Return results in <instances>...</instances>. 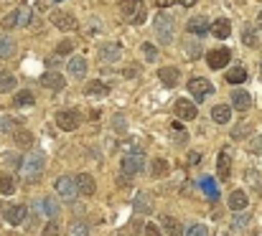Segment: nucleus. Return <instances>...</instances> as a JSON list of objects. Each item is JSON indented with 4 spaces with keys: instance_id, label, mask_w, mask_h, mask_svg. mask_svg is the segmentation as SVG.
Masks as SVG:
<instances>
[{
    "instance_id": "f257e3e1",
    "label": "nucleus",
    "mask_w": 262,
    "mask_h": 236,
    "mask_svg": "<svg viewBox=\"0 0 262 236\" xmlns=\"http://www.w3.org/2000/svg\"><path fill=\"white\" fill-rule=\"evenodd\" d=\"M120 10H122V18L133 26H140L148 18V5L143 0H120Z\"/></svg>"
},
{
    "instance_id": "f03ea898",
    "label": "nucleus",
    "mask_w": 262,
    "mask_h": 236,
    "mask_svg": "<svg viewBox=\"0 0 262 236\" xmlns=\"http://www.w3.org/2000/svg\"><path fill=\"white\" fill-rule=\"evenodd\" d=\"M20 170H23V175H26L31 183H36V180L43 175V170H46V155H43V153H31V155H26V160L20 162Z\"/></svg>"
},
{
    "instance_id": "7ed1b4c3",
    "label": "nucleus",
    "mask_w": 262,
    "mask_h": 236,
    "mask_svg": "<svg viewBox=\"0 0 262 236\" xmlns=\"http://www.w3.org/2000/svg\"><path fill=\"white\" fill-rule=\"evenodd\" d=\"M120 168H122V175L133 178V175H138V173L145 170V155L140 150H133V153H127V155L120 160Z\"/></svg>"
},
{
    "instance_id": "20e7f679",
    "label": "nucleus",
    "mask_w": 262,
    "mask_h": 236,
    "mask_svg": "<svg viewBox=\"0 0 262 236\" xmlns=\"http://www.w3.org/2000/svg\"><path fill=\"white\" fill-rule=\"evenodd\" d=\"M156 36H158V41H161L163 46H168V43L173 41V18H171L166 10H161V13L156 15Z\"/></svg>"
},
{
    "instance_id": "39448f33",
    "label": "nucleus",
    "mask_w": 262,
    "mask_h": 236,
    "mask_svg": "<svg viewBox=\"0 0 262 236\" xmlns=\"http://www.w3.org/2000/svg\"><path fill=\"white\" fill-rule=\"evenodd\" d=\"M188 94L193 97V102H204L214 94V84L204 77H193L188 79Z\"/></svg>"
},
{
    "instance_id": "423d86ee",
    "label": "nucleus",
    "mask_w": 262,
    "mask_h": 236,
    "mask_svg": "<svg viewBox=\"0 0 262 236\" xmlns=\"http://www.w3.org/2000/svg\"><path fill=\"white\" fill-rule=\"evenodd\" d=\"M56 125H59V130H64V132H74V130L82 125V114H79L77 109H59V112H56Z\"/></svg>"
},
{
    "instance_id": "0eeeda50",
    "label": "nucleus",
    "mask_w": 262,
    "mask_h": 236,
    "mask_svg": "<svg viewBox=\"0 0 262 236\" xmlns=\"http://www.w3.org/2000/svg\"><path fill=\"white\" fill-rule=\"evenodd\" d=\"M56 193L64 198V201H77V196H79V185H77V178H69V175H61L59 180H56Z\"/></svg>"
},
{
    "instance_id": "6e6552de",
    "label": "nucleus",
    "mask_w": 262,
    "mask_h": 236,
    "mask_svg": "<svg viewBox=\"0 0 262 236\" xmlns=\"http://www.w3.org/2000/svg\"><path fill=\"white\" fill-rule=\"evenodd\" d=\"M51 23L59 28V31H77L79 28V20L72 15V13H67V10H51Z\"/></svg>"
},
{
    "instance_id": "1a4fd4ad",
    "label": "nucleus",
    "mask_w": 262,
    "mask_h": 236,
    "mask_svg": "<svg viewBox=\"0 0 262 236\" xmlns=\"http://www.w3.org/2000/svg\"><path fill=\"white\" fill-rule=\"evenodd\" d=\"M176 117H178L181 122H191V120L199 117V109H196L193 102H188L186 97H181V99L176 102Z\"/></svg>"
},
{
    "instance_id": "9d476101",
    "label": "nucleus",
    "mask_w": 262,
    "mask_h": 236,
    "mask_svg": "<svg viewBox=\"0 0 262 236\" xmlns=\"http://www.w3.org/2000/svg\"><path fill=\"white\" fill-rule=\"evenodd\" d=\"M186 31H188L191 36H206V33L211 31L209 18H206V15H193V18L186 23Z\"/></svg>"
},
{
    "instance_id": "9b49d317",
    "label": "nucleus",
    "mask_w": 262,
    "mask_h": 236,
    "mask_svg": "<svg viewBox=\"0 0 262 236\" xmlns=\"http://www.w3.org/2000/svg\"><path fill=\"white\" fill-rule=\"evenodd\" d=\"M229 59H232V51H229V49H214V51H209V56H206V61H209L211 69H224V66L229 64Z\"/></svg>"
},
{
    "instance_id": "f8f14e48",
    "label": "nucleus",
    "mask_w": 262,
    "mask_h": 236,
    "mask_svg": "<svg viewBox=\"0 0 262 236\" xmlns=\"http://www.w3.org/2000/svg\"><path fill=\"white\" fill-rule=\"evenodd\" d=\"M216 175H219V180H229V175H232V155H229V150H222L219 157H216Z\"/></svg>"
},
{
    "instance_id": "ddd939ff",
    "label": "nucleus",
    "mask_w": 262,
    "mask_h": 236,
    "mask_svg": "<svg viewBox=\"0 0 262 236\" xmlns=\"http://www.w3.org/2000/svg\"><path fill=\"white\" fill-rule=\"evenodd\" d=\"M120 56H122V46L120 43H104L99 49V59L104 64H115V61H120Z\"/></svg>"
},
{
    "instance_id": "4468645a",
    "label": "nucleus",
    "mask_w": 262,
    "mask_h": 236,
    "mask_svg": "<svg viewBox=\"0 0 262 236\" xmlns=\"http://www.w3.org/2000/svg\"><path fill=\"white\" fill-rule=\"evenodd\" d=\"M41 84H43L46 89H51V91H61V89L67 86V77H61L59 72H46V74L41 77Z\"/></svg>"
},
{
    "instance_id": "2eb2a0df",
    "label": "nucleus",
    "mask_w": 262,
    "mask_h": 236,
    "mask_svg": "<svg viewBox=\"0 0 262 236\" xmlns=\"http://www.w3.org/2000/svg\"><path fill=\"white\" fill-rule=\"evenodd\" d=\"M38 203H41V211H43V216H46V219H59V216H61V206H59V201H56V198L43 196Z\"/></svg>"
},
{
    "instance_id": "dca6fc26",
    "label": "nucleus",
    "mask_w": 262,
    "mask_h": 236,
    "mask_svg": "<svg viewBox=\"0 0 262 236\" xmlns=\"http://www.w3.org/2000/svg\"><path fill=\"white\" fill-rule=\"evenodd\" d=\"M26 216H28V208H26V206H8V208H5V221H8L10 226H20Z\"/></svg>"
},
{
    "instance_id": "f3484780",
    "label": "nucleus",
    "mask_w": 262,
    "mask_h": 236,
    "mask_svg": "<svg viewBox=\"0 0 262 236\" xmlns=\"http://www.w3.org/2000/svg\"><path fill=\"white\" fill-rule=\"evenodd\" d=\"M232 107L239 109V112H247V109L252 107V97H250V91H245V89L232 91Z\"/></svg>"
},
{
    "instance_id": "a211bd4d",
    "label": "nucleus",
    "mask_w": 262,
    "mask_h": 236,
    "mask_svg": "<svg viewBox=\"0 0 262 236\" xmlns=\"http://www.w3.org/2000/svg\"><path fill=\"white\" fill-rule=\"evenodd\" d=\"M178 77H181V72H178L176 66H163V69H158V79H161V84H163V86H168V89H173L176 84H178Z\"/></svg>"
},
{
    "instance_id": "6ab92c4d",
    "label": "nucleus",
    "mask_w": 262,
    "mask_h": 236,
    "mask_svg": "<svg viewBox=\"0 0 262 236\" xmlns=\"http://www.w3.org/2000/svg\"><path fill=\"white\" fill-rule=\"evenodd\" d=\"M133 208H135V214H153V198H150V193H138L135 201H133Z\"/></svg>"
},
{
    "instance_id": "aec40b11",
    "label": "nucleus",
    "mask_w": 262,
    "mask_h": 236,
    "mask_svg": "<svg viewBox=\"0 0 262 236\" xmlns=\"http://www.w3.org/2000/svg\"><path fill=\"white\" fill-rule=\"evenodd\" d=\"M77 185H79V193L82 196H94V191H97V183H94V178L89 175V173H79L77 175Z\"/></svg>"
},
{
    "instance_id": "412c9836",
    "label": "nucleus",
    "mask_w": 262,
    "mask_h": 236,
    "mask_svg": "<svg viewBox=\"0 0 262 236\" xmlns=\"http://www.w3.org/2000/svg\"><path fill=\"white\" fill-rule=\"evenodd\" d=\"M67 72H69V77H87V59H82V56H74L69 64H67Z\"/></svg>"
},
{
    "instance_id": "4be33fe9",
    "label": "nucleus",
    "mask_w": 262,
    "mask_h": 236,
    "mask_svg": "<svg viewBox=\"0 0 262 236\" xmlns=\"http://www.w3.org/2000/svg\"><path fill=\"white\" fill-rule=\"evenodd\" d=\"M229 33H232V23L227 18H216L211 23V36L214 38H229Z\"/></svg>"
},
{
    "instance_id": "5701e85b",
    "label": "nucleus",
    "mask_w": 262,
    "mask_h": 236,
    "mask_svg": "<svg viewBox=\"0 0 262 236\" xmlns=\"http://www.w3.org/2000/svg\"><path fill=\"white\" fill-rule=\"evenodd\" d=\"M247 206H250L247 193H245V191H232V196H229V208H232V211H245Z\"/></svg>"
},
{
    "instance_id": "b1692460",
    "label": "nucleus",
    "mask_w": 262,
    "mask_h": 236,
    "mask_svg": "<svg viewBox=\"0 0 262 236\" xmlns=\"http://www.w3.org/2000/svg\"><path fill=\"white\" fill-rule=\"evenodd\" d=\"M229 117H232L229 104H216V107L211 109V120H214L216 125H227V122H229Z\"/></svg>"
},
{
    "instance_id": "393cba45",
    "label": "nucleus",
    "mask_w": 262,
    "mask_h": 236,
    "mask_svg": "<svg viewBox=\"0 0 262 236\" xmlns=\"http://www.w3.org/2000/svg\"><path fill=\"white\" fill-rule=\"evenodd\" d=\"M18 130H20V120L8 117V114H3V117H0V132H5V135H15Z\"/></svg>"
},
{
    "instance_id": "a878e982",
    "label": "nucleus",
    "mask_w": 262,
    "mask_h": 236,
    "mask_svg": "<svg viewBox=\"0 0 262 236\" xmlns=\"http://www.w3.org/2000/svg\"><path fill=\"white\" fill-rule=\"evenodd\" d=\"M163 221V234H171V236H181V234H186V229L176 221L173 216H163L161 219Z\"/></svg>"
},
{
    "instance_id": "bb28decb",
    "label": "nucleus",
    "mask_w": 262,
    "mask_h": 236,
    "mask_svg": "<svg viewBox=\"0 0 262 236\" xmlns=\"http://www.w3.org/2000/svg\"><path fill=\"white\" fill-rule=\"evenodd\" d=\"M107 91H110V86L107 84H102V81H87V86H84V94L87 97H107Z\"/></svg>"
},
{
    "instance_id": "cd10ccee",
    "label": "nucleus",
    "mask_w": 262,
    "mask_h": 236,
    "mask_svg": "<svg viewBox=\"0 0 262 236\" xmlns=\"http://www.w3.org/2000/svg\"><path fill=\"white\" fill-rule=\"evenodd\" d=\"M13 56H15V43H13V38L0 36V59L8 61V59H13Z\"/></svg>"
},
{
    "instance_id": "c85d7f7f",
    "label": "nucleus",
    "mask_w": 262,
    "mask_h": 236,
    "mask_svg": "<svg viewBox=\"0 0 262 236\" xmlns=\"http://www.w3.org/2000/svg\"><path fill=\"white\" fill-rule=\"evenodd\" d=\"M252 132H255V125H252V122H239V125L232 130V137H234V140H247Z\"/></svg>"
},
{
    "instance_id": "c756f323",
    "label": "nucleus",
    "mask_w": 262,
    "mask_h": 236,
    "mask_svg": "<svg viewBox=\"0 0 262 236\" xmlns=\"http://www.w3.org/2000/svg\"><path fill=\"white\" fill-rule=\"evenodd\" d=\"M199 185H201V191H204V193H206V196H209L211 201H216V198H219V188H216V183H214V178H209V175H204Z\"/></svg>"
},
{
    "instance_id": "7c9ffc66",
    "label": "nucleus",
    "mask_w": 262,
    "mask_h": 236,
    "mask_svg": "<svg viewBox=\"0 0 262 236\" xmlns=\"http://www.w3.org/2000/svg\"><path fill=\"white\" fill-rule=\"evenodd\" d=\"M247 77H250V74H247V69H242V66H234V69H229V72H227V81H229V84H245V81H247Z\"/></svg>"
},
{
    "instance_id": "2f4dec72",
    "label": "nucleus",
    "mask_w": 262,
    "mask_h": 236,
    "mask_svg": "<svg viewBox=\"0 0 262 236\" xmlns=\"http://www.w3.org/2000/svg\"><path fill=\"white\" fill-rule=\"evenodd\" d=\"M150 175H153V178H166V175H168V162H166L163 157H156V160L150 162Z\"/></svg>"
},
{
    "instance_id": "473e14b6",
    "label": "nucleus",
    "mask_w": 262,
    "mask_h": 236,
    "mask_svg": "<svg viewBox=\"0 0 262 236\" xmlns=\"http://www.w3.org/2000/svg\"><path fill=\"white\" fill-rule=\"evenodd\" d=\"M15 145L23 148V150H26V148H33V135H31L28 130H18V132H15Z\"/></svg>"
},
{
    "instance_id": "72a5a7b5",
    "label": "nucleus",
    "mask_w": 262,
    "mask_h": 236,
    "mask_svg": "<svg viewBox=\"0 0 262 236\" xmlns=\"http://www.w3.org/2000/svg\"><path fill=\"white\" fill-rule=\"evenodd\" d=\"M13 191H15L13 175H10V173H3V175H0V193H3V196H10Z\"/></svg>"
},
{
    "instance_id": "f704fd0d",
    "label": "nucleus",
    "mask_w": 262,
    "mask_h": 236,
    "mask_svg": "<svg viewBox=\"0 0 262 236\" xmlns=\"http://www.w3.org/2000/svg\"><path fill=\"white\" fill-rule=\"evenodd\" d=\"M13 89H15V77L10 72H0V94L13 91Z\"/></svg>"
},
{
    "instance_id": "c9c22d12",
    "label": "nucleus",
    "mask_w": 262,
    "mask_h": 236,
    "mask_svg": "<svg viewBox=\"0 0 262 236\" xmlns=\"http://www.w3.org/2000/svg\"><path fill=\"white\" fill-rule=\"evenodd\" d=\"M18 26H20V13H18V8H15L13 13H8V15L3 18V28L10 31V28H18Z\"/></svg>"
},
{
    "instance_id": "e433bc0d",
    "label": "nucleus",
    "mask_w": 262,
    "mask_h": 236,
    "mask_svg": "<svg viewBox=\"0 0 262 236\" xmlns=\"http://www.w3.org/2000/svg\"><path fill=\"white\" fill-rule=\"evenodd\" d=\"M242 41H245V46H257L260 41H257V31L252 28V26H245V31H242Z\"/></svg>"
},
{
    "instance_id": "4c0bfd02",
    "label": "nucleus",
    "mask_w": 262,
    "mask_h": 236,
    "mask_svg": "<svg viewBox=\"0 0 262 236\" xmlns=\"http://www.w3.org/2000/svg\"><path fill=\"white\" fill-rule=\"evenodd\" d=\"M33 102H36V99H33V94H31L28 89H23V91L15 94V104H18V107H31Z\"/></svg>"
},
{
    "instance_id": "58836bf2",
    "label": "nucleus",
    "mask_w": 262,
    "mask_h": 236,
    "mask_svg": "<svg viewBox=\"0 0 262 236\" xmlns=\"http://www.w3.org/2000/svg\"><path fill=\"white\" fill-rule=\"evenodd\" d=\"M183 49H186V59H199L201 56V46L196 41H186Z\"/></svg>"
},
{
    "instance_id": "ea45409f",
    "label": "nucleus",
    "mask_w": 262,
    "mask_h": 236,
    "mask_svg": "<svg viewBox=\"0 0 262 236\" xmlns=\"http://www.w3.org/2000/svg\"><path fill=\"white\" fill-rule=\"evenodd\" d=\"M247 226H250V216H247V214L232 216V229H247Z\"/></svg>"
},
{
    "instance_id": "a19ab883",
    "label": "nucleus",
    "mask_w": 262,
    "mask_h": 236,
    "mask_svg": "<svg viewBox=\"0 0 262 236\" xmlns=\"http://www.w3.org/2000/svg\"><path fill=\"white\" fill-rule=\"evenodd\" d=\"M143 56H145V61H156L158 59V49L153 46V43H143Z\"/></svg>"
},
{
    "instance_id": "79ce46f5",
    "label": "nucleus",
    "mask_w": 262,
    "mask_h": 236,
    "mask_svg": "<svg viewBox=\"0 0 262 236\" xmlns=\"http://www.w3.org/2000/svg\"><path fill=\"white\" fill-rule=\"evenodd\" d=\"M38 214H43V211H41V203L28 206V226H36V224H38Z\"/></svg>"
},
{
    "instance_id": "37998d69",
    "label": "nucleus",
    "mask_w": 262,
    "mask_h": 236,
    "mask_svg": "<svg viewBox=\"0 0 262 236\" xmlns=\"http://www.w3.org/2000/svg\"><path fill=\"white\" fill-rule=\"evenodd\" d=\"M245 178H247V180H250V183H252L257 191L262 188V175L257 173V170H247V173H245Z\"/></svg>"
},
{
    "instance_id": "c03bdc74",
    "label": "nucleus",
    "mask_w": 262,
    "mask_h": 236,
    "mask_svg": "<svg viewBox=\"0 0 262 236\" xmlns=\"http://www.w3.org/2000/svg\"><path fill=\"white\" fill-rule=\"evenodd\" d=\"M186 234H188V236H206V234H209V226L193 224V226H188V229H186Z\"/></svg>"
},
{
    "instance_id": "a18cd8bd",
    "label": "nucleus",
    "mask_w": 262,
    "mask_h": 236,
    "mask_svg": "<svg viewBox=\"0 0 262 236\" xmlns=\"http://www.w3.org/2000/svg\"><path fill=\"white\" fill-rule=\"evenodd\" d=\"M67 231L69 234H89V224H72V226H67Z\"/></svg>"
},
{
    "instance_id": "49530a36",
    "label": "nucleus",
    "mask_w": 262,
    "mask_h": 236,
    "mask_svg": "<svg viewBox=\"0 0 262 236\" xmlns=\"http://www.w3.org/2000/svg\"><path fill=\"white\" fill-rule=\"evenodd\" d=\"M18 13H20V26H28L31 23V8L28 5H20Z\"/></svg>"
},
{
    "instance_id": "de8ad7c7",
    "label": "nucleus",
    "mask_w": 262,
    "mask_h": 236,
    "mask_svg": "<svg viewBox=\"0 0 262 236\" xmlns=\"http://www.w3.org/2000/svg\"><path fill=\"white\" fill-rule=\"evenodd\" d=\"M72 51H74V43H72V41H61V43L56 46V54H59V56H64V54H72Z\"/></svg>"
},
{
    "instance_id": "09e8293b",
    "label": "nucleus",
    "mask_w": 262,
    "mask_h": 236,
    "mask_svg": "<svg viewBox=\"0 0 262 236\" xmlns=\"http://www.w3.org/2000/svg\"><path fill=\"white\" fill-rule=\"evenodd\" d=\"M112 125H115V130H117V132H125V130H127V125H125V117H122V114H115Z\"/></svg>"
},
{
    "instance_id": "8fccbe9b",
    "label": "nucleus",
    "mask_w": 262,
    "mask_h": 236,
    "mask_svg": "<svg viewBox=\"0 0 262 236\" xmlns=\"http://www.w3.org/2000/svg\"><path fill=\"white\" fill-rule=\"evenodd\" d=\"M59 231H61V226L56 224V219H51V221L43 226V234H59Z\"/></svg>"
},
{
    "instance_id": "3c124183",
    "label": "nucleus",
    "mask_w": 262,
    "mask_h": 236,
    "mask_svg": "<svg viewBox=\"0 0 262 236\" xmlns=\"http://www.w3.org/2000/svg\"><path fill=\"white\" fill-rule=\"evenodd\" d=\"M138 74H140V66H135V64H133V66H127V69L122 72V77H127V79H135Z\"/></svg>"
},
{
    "instance_id": "603ef678",
    "label": "nucleus",
    "mask_w": 262,
    "mask_h": 236,
    "mask_svg": "<svg viewBox=\"0 0 262 236\" xmlns=\"http://www.w3.org/2000/svg\"><path fill=\"white\" fill-rule=\"evenodd\" d=\"M3 160H5L8 165H13V168H15V165H20V160H18V155H15V153H5V155H3Z\"/></svg>"
},
{
    "instance_id": "864d4df0",
    "label": "nucleus",
    "mask_w": 262,
    "mask_h": 236,
    "mask_svg": "<svg viewBox=\"0 0 262 236\" xmlns=\"http://www.w3.org/2000/svg\"><path fill=\"white\" fill-rule=\"evenodd\" d=\"M250 150H252V153H262V135H257V137L250 143Z\"/></svg>"
},
{
    "instance_id": "5fc2aeb1",
    "label": "nucleus",
    "mask_w": 262,
    "mask_h": 236,
    "mask_svg": "<svg viewBox=\"0 0 262 236\" xmlns=\"http://www.w3.org/2000/svg\"><path fill=\"white\" fill-rule=\"evenodd\" d=\"M199 162H201V153H196V150L188 153V165H199Z\"/></svg>"
},
{
    "instance_id": "6e6d98bb",
    "label": "nucleus",
    "mask_w": 262,
    "mask_h": 236,
    "mask_svg": "<svg viewBox=\"0 0 262 236\" xmlns=\"http://www.w3.org/2000/svg\"><path fill=\"white\" fill-rule=\"evenodd\" d=\"M145 234H163V229H158L156 224H148L145 226Z\"/></svg>"
},
{
    "instance_id": "4d7b16f0",
    "label": "nucleus",
    "mask_w": 262,
    "mask_h": 236,
    "mask_svg": "<svg viewBox=\"0 0 262 236\" xmlns=\"http://www.w3.org/2000/svg\"><path fill=\"white\" fill-rule=\"evenodd\" d=\"M181 5H196V0H178Z\"/></svg>"
},
{
    "instance_id": "13d9d810",
    "label": "nucleus",
    "mask_w": 262,
    "mask_h": 236,
    "mask_svg": "<svg viewBox=\"0 0 262 236\" xmlns=\"http://www.w3.org/2000/svg\"><path fill=\"white\" fill-rule=\"evenodd\" d=\"M257 26H260V28H262V13H260V15H257Z\"/></svg>"
},
{
    "instance_id": "bf43d9fd",
    "label": "nucleus",
    "mask_w": 262,
    "mask_h": 236,
    "mask_svg": "<svg viewBox=\"0 0 262 236\" xmlns=\"http://www.w3.org/2000/svg\"><path fill=\"white\" fill-rule=\"evenodd\" d=\"M56 3H61V0H56Z\"/></svg>"
}]
</instances>
